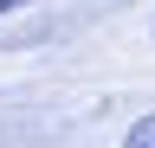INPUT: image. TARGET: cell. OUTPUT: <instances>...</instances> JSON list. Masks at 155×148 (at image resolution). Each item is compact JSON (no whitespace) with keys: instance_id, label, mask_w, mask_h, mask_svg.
I'll return each instance as SVG.
<instances>
[{"instance_id":"cell-2","label":"cell","mask_w":155,"mask_h":148,"mask_svg":"<svg viewBox=\"0 0 155 148\" xmlns=\"http://www.w3.org/2000/svg\"><path fill=\"white\" fill-rule=\"evenodd\" d=\"M13 7H32V0H0V13H13Z\"/></svg>"},{"instance_id":"cell-1","label":"cell","mask_w":155,"mask_h":148,"mask_svg":"<svg viewBox=\"0 0 155 148\" xmlns=\"http://www.w3.org/2000/svg\"><path fill=\"white\" fill-rule=\"evenodd\" d=\"M123 148H155V109L142 122H129V135H123Z\"/></svg>"}]
</instances>
